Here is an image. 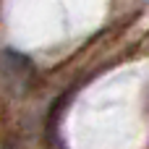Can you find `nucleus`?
<instances>
[{"instance_id":"f257e3e1","label":"nucleus","mask_w":149,"mask_h":149,"mask_svg":"<svg viewBox=\"0 0 149 149\" xmlns=\"http://www.w3.org/2000/svg\"><path fill=\"white\" fill-rule=\"evenodd\" d=\"M0 76L8 81V89L10 92H24L31 84L34 63L26 55L16 52V50H5L3 58H0Z\"/></svg>"}]
</instances>
